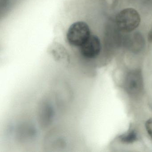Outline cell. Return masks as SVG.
Segmentation results:
<instances>
[{
    "instance_id": "obj_1",
    "label": "cell",
    "mask_w": 152,
    "mask_h": 152,
    "mask_svg": "<svg viewBox=\"0 0 152 152\" xmlns=\"http://www.w3.org/2000/svg\"><path fill=\"white\" fill-rule=\"evenodd\" d=\"M141 23V16L138 10L132 7H126L116 13L113 26L118 32L127 34L137 31Z\"/></svg>"
},
{
    "instance_id": "obj_2",
    "label": "cell",
    "mask_w": 152,
    "mask_h": 152,
    "mask_svg": "<svg viewBox=\"0 0 152 152\" xmlns=\"http://www.w3.org/2000/svg\"><path fill=\"white\" fill-rule=\"evenodd\" d=\"M89 25L84 21H77L71 25L66 32V42L72 48L79 49L91 35Z\"/></svg>"
},
{
    "instance_id": "obj_3",
    "label": "cell",
    "mask_w": 152,
    "mask_h": 152,
    "mask_svg": "<svg viewBox=\"0 0 152 152\" xmlns=\"http://www.w3.org/2000/svg\"><path fill=\"white\" fill-rule=\"evenodd\" d=\"M103 44L98 35L91 34L86 42L79 49L81 57L87 61H93L98 58L103 51Z\"/></svg>"
},
{
    "instance_id": "obj_4",
    "label": "cell",
    "mask_w": 152,
    "mask_h": 152,
    "mask_svg": "<svg viewBox=\"0 0 152 152\" xmlns=\"http://www.w3.org/2000/svg\"><path fill=\"white\" fill-rule=\"evenodd\" d=\"M124 88L130 95L139 94L143 88V79L140 71L133 70L127 74L124 81Z\"/></svg>"
},
{
    "instance_id": "obj_5",
    "label": "cell",
    "mask_w": 152,
    "mask_h": 152,
    "mask_svg": "<svg viewBox=\"0 0 152 152\" xmlns=\"http://www.w3.org/2000/svg\"><path fill=\"white\" fill-rule=\"evenodd\" d=\"M122 39V44L128 50L133 53H139L145 47L146 40L141 32L137 31L125 34Z\"/></svg>"
},
{
    "instance_id": "obj_6",
    "label": "cell",
    "mask_w": 152,
    "mask_h": 152,
    "mask_svg": "<svg viewBox=\"0 0 152 152\" xmlns=\"http://www.w3.org/2000/svg\"><path fill=\"white\" fill-rule=\"evenodd\" d=\"M121 142L125 144H131L137 140V134L135 130L131 129L119 137Z\"/></svg>"
},
{
    "instance_id": "obj_7",
    "label": "cell",
    "mask_w": 152,
    "mask_h": 152,
    "mask_svg": "<svg viewBox=\"0 0 152 152\" xmlns=\"http://www.w3.org/2000/svg\"><path fill=\"white\" fill-rule=\"evenodd\" d=\"M145 128L148 134L152 139V118L148 120L145 123Z\"/></svg>"
},
{
    "instance_id": "obj_8",
    "label": "cell",
    "mask_w": 152,
    "mask_h": 152,
    "mask_svg": "<svg viewBox=\"0 0 152 152\" xmlns=\"http://www.w3.org/2000/svg\"><path fill=\"white\" fill-rule=\"evenodd\" d=\"M147 40L149 43H152V26L148 32Z\"/></svg>"
}]
</instances>
